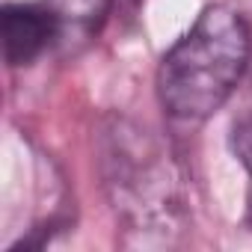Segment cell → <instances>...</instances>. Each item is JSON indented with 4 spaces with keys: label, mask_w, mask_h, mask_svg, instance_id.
Masks as SVG:
<instances>
[{
    "label": "cell",
    "mask_w": 252,
    "mask_h": 252,
    "mask_svg": "<svg viewBox=\"0 0 252 252\" xmlns=\"http://www.w3.org/2000/svg\"><path fill=\"white\" fill-rule=\"evenodd\" d=\"M249 51L252 36L243 15L225 3L208 6L158 65L163 110L184 122L214 116L237 89L249 65Z\"/></svg>",
    "instance_id": "1"
},
{
    "label": "cell",
    "mask_w": 252,
    "mask_h": 252,
    "mask_svg": "<svg viewBox=\"0 0 252 252\" xmlns=\"http://www.w3.org/2000/svg\"><path fill=\"white\" fill-rule=\"evenodd\" d=\"M54 39H60V21L48 6H3V57L12 68L36 63Z\"/></svg>",
    "instance_id": "2"
},
{
    "label": "cell",
    "mask_w": 252,
    "mask_h": 252,
    "mask_svg": "<svg viewBox=\"0 0 252 252\" xmlns=\"http://www.w3.org/2000/svg\"><path fill=\"white\" fill-rule=\"evenodd\" d=\"M113 0H48V9L60 21V36H92L107 18Z\"/></svg>",
    "instance_id": "3"
},
{
    "label": "cell",
    "mask_w": 252,
    "mask_h": 252,
    "mask_svg": "<svg viewBox=\"0 0 252 252\" xmlns=\"http://www.w3.org/2000/svg\"><path fill=\"white\" fill-rule=\"evenodd\" d=\"M231 152L243 163V169L252 181V107L231 125Z\"/></svg>",
    "instance_id": "4"
}]
</instances>
